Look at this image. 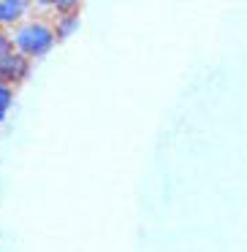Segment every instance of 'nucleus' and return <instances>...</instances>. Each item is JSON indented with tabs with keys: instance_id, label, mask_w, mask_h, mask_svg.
Instances as JSON below:
<instances>
[{
	"instance_id": "6",
	"label": "nucleus",
	"mask_w": 247,
	"mask_h": 252,
	"mask_svg": "<svg viewBox=\"0 0 247 252\" xmlns=\"http://www.w3.org/2000/svg\"><path fill=\"white\" fill-rule=\"evenodd\" d=\"M79 11H82V6L73 3V0H55V3H52V14H55V17H63V14H79Z\"/></svg>"
},
{
	"instance_id": "1",
	"label": "nucleus",
	"mask_w": 247,
	"mask_h": 252,
	"mask_svg": "<svg viewBox=\"0 0 247 252\" xmlns=\"http://www.w3.org/2000/svg\"><path fill=\"white\" fill-rule=\"evenodd\" d=\"M11 49L17 55L28 57L30 63L33 60H44V57L52 55L57 38H55V30H52V22L44 17H28L22 25L11 30Z\"/></svg>"
},
{
	"instance_id": "3",
	"label": "nucleus",
	"mask_w": 247,
	"mask_h": 252,
	"mask_svg": "<svg viewBox=\"0 0 247 252\" xmlns=\"http://www.w3.org/2000/svg\"><path fill=\"white\" fill-rule=\"evenodd\" d=\"M30 8H33L30 0H0V30L11 33L30 17Z\"/></svg>"
},
{
	"instance_id": "4",
	"label": "nucleus",
	"mask_w": 247,
	"mask_h": 252,
	"mask_svg": "<svg viewBox=\"0 0 247 252\" xmlns=\"http://www.w3.org/2000/svg\"><path fill=\"white\" fill-rule=\"evenodd\" d=\"M82 28V14H63V17L52 19V30H55V38L57 41H68L79 33Z\"/></svg>"
},
{
	"instance_id": "2",
	"label": "nucleus",
	"mask_w": 247,
	"mask_h": 252,
	"mask_svg": "<svg viewBox=\"0 0 247 252\" xmlns=\"http://www.w3.org/2000/svg\"><path fill=\"white\" fill-rule=\"evenodd\" d=\"M30 73H33V63H30L28 57L17 55V52H11L8 57L0 60V84H3V87L17 90L22 82L30 79Z\"/></svg>"
},
{
	"instance_id": "5",
	"label": "nucleus",
	"mask_w": 247,
	"mask_h": 252,
	"mask_svg": "<svg viewBox=\"0 0 247 252\" xmlns=\"http://www.w3.org/2000/svg\"><path fill=\"white\" fill-rule=\"evenodd\" d=\"M11 106H14V90H11V87H3V84H0V125L6 122V117H8V111H11Z\"/></svg>"
},
{
	"instance_id": "7",
	"label": "nucleus",
	"mask_w": 247,
	"mask_h": 252,
	"mask_svg": "<svg viewBox=\"0 0 247 252\" xmlns=\"http://www.w3.org/2000/svg\"><path fill=\"white\" fill-rule=\"evenodd\" d=\"M11 35L6 33V30H0V60H3V57H8L11 55Z\"/></svg>"
}]
</instances>
